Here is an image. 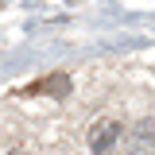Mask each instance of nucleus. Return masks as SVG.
Returning a JSON list of instances; mask_svg holds the SVG:
<instances>
[{
	"label": "nucleus",
	"mask_w": 155,
	"mask_h": 155,
	"mask_svg": "<svg viewBox=\"0 0 155 155\" xmlns=\"http://www.w3.org/2000/svg\"><path fill=\"white\" fill-rule=\"evenodd\" d=\"M116 140H120V120H101L89 128V147L93 155H109L116 147Z\"/></svg>",
	"instance_id": "nucleus-1"
},
{
	"label": "nucleus",
	"mask_w": 155,
	"mask_h": 155,
	"mask_svg": "<svg viewBox=\"0 0 155 155\" xmlns=\"http://www.w3.org/2000/svg\"><path fill=\"white\" fill-rule=\"evenodd\" d=\"M66 89H70V78H43V81H35V85H31V89H27V93H66Z\"/></svg>",
	"instance_id": "nucleus-2"
}]
</instances>
